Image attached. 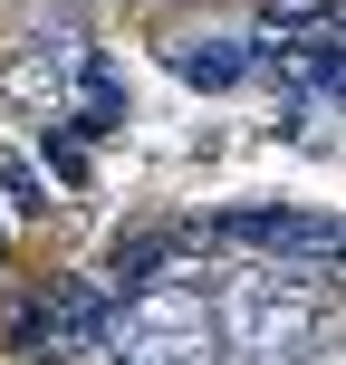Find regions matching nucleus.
<instances>
[{
    "label": "nucleus",
    "mask_w": 346,
    "mask_h": 365,
    "mask_svg": "<svg viewBox=\"0 0 346 365\" xmlns=\"http://www.w3.org/2000/svg\"><path fill=\"white\" fill-rule=\"evenodd\" d=\"M212 240H240V250H270V259H346V221H327V212H221Z\"/></svg>",
    "instance_id": "f257e3e1"
},
{
    "label": "nucleus",
    "mask_w": 346,
    "mask_h": 365,
    "mask_svg": "<svg viewBox=\"0 0 346 365\" xmlns=\"http://www.w3.org/2000/svg\"><path fill=\"white\" fill-rule=\"evenodd\" d=\"M183 250H193V231H135V240H116V250H106V289H126V298L164 289Z\"/></svg>",
    "instance_id": "20e7f679"
},
{
    "label": "nucleus",
    "mask_w": 346,
    "mask_h": 365,
    "mask_svg": "<svg viewBox=\"0 0 346 365\" xmlns=\"http://www.w3.org/2000/svg\"><path fill=\"white\" fill-rule=\"evenodd\" d=\"M164 68L183 77V87H240L250 77V38H212V29H183V38H164Z\"/></svg>",
    "instance_id": "7ed1b4c3"
},
{
    "label": "nucleus",
    "mask_w": 346,
    "mask_h": 365,
    "mask_svg": "<svg viewBox=\"0 0 346 365\" xmlns=\"http://www.w3.org/2000/svg\"><path fill=\"white\" fill-rule=\"evenodd\" d=\"M39 336H49L58 356H96V346H116V336H106V298H96V289H58L49 308L19 317V346H39Z\"/></svg>",
    "instance_id": "f03ea898"
},
{
    "label": "nucleus",
    "mask_w": 346,
    "mask_h": 365,
    "mask_svg": "<svg viewBox=\"0 0 346 365\" xmlns=\"http://www.w3.org/2000/svg\"><path fill=\"white\" fill-rule=\"evenodd\" d=\"M116 365H212V327L183 336V327H126Z\"/></svg>",
    "instance_id": "39448f33"
},
{
    "label": "nucleus",
    "mask_w": 346,
    "mask_h": 365,
    "mask_svg": "<svg viewBox=\"0 0 346 365\" xmlns=\"http://www.w3.org/2000/svg\"><path fill=\"white\" fill-rule=\"evenodd\" d=\"M135 327H183V336H202L212 317H202V298H183V289H145V298H135Z\"/></svg>",
    "instance_id": "423d86ee"
},
{
    "label": "nucleus",
    "mask_w": 346,
    "mask_h": 365,
    "mask_svg": "<svg viewBox=\"0 0 346 365\" xmlns=\"http://www.w3.org/2000/svg\"><path fill=\"white\" fill-rule=\"evenodd\" d=\"M0 192H10V202H19V212H49V192H39V173H29V164H19V154H10V145H0Z\"/></svg>",
    "instance_id": "0eeeda50"
}]
</instances>
